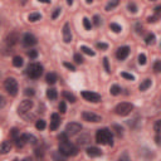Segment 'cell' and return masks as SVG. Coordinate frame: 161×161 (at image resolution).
Segmentation results:
<instances>
[{"mask_svg": "<svg viewBox=\"0 0 161 161\" xmlns=\"http://www.w3.org/2000/svg\"><path fill=\"white\" fill-rule=\"evenodd\" d=\"M96 141L101 145H109L112 146V132L108 129H101L96 133Z\"/></svg>", "mask_w": 161, "mask_h": 161, "instance_id": "1", "label": "cell"}, {"mask_svg": "<svg viewBox=\"0 0 161 161\" xmlns=\"http://www.w3.org/2000/svg\"><path fill=\"white\" fill-rule=\"evenodd\" d=\"M59 152L64 156V157H69V156H76L78 154V150L73 143L68 142V140L62 141L59 143Z\"/></svg>", "mask_w": 161, "mask_h": 161, "instance_id": "2", "label": "cell"}, {"mask_svg": "<svg viewBox=\"0 0 161 161\" xmlns=\"http://www.w3.org/2000/svg\"><path fill=\"white\" fill-rule=\"evenodd\" d=\"M27 73L30 78L37 79V78L40 77L42 73H43V67H42L39 63H32V64H29V67H28Z\"/></svg>", "mask_w": 161, "mask_h": 161, "instance_id": "3", "label": "cell"}, {"mask_svg": "<svg viewBox=\"0 0 161 161\" xmlns=\"http://www.w3.org/2000/svg\"><path fill=\"white\" fill-rule=\"evenodd\" d=\"M132 109H133V106L131 103L122 102V103H118L116 106L115 112H116V115H118V116H127V115H130V113L132 112Z\"/></svg>", "mask_w": 161, "mask_h": 161, "instance_id": "4", "label": "cell"}, {"mask_svg": "<svg viewBox=\"0 0 161 161\" xmlns=\"http://www.w3.org/2000/svg\"><path fill=\"white\" fill-rule=\"evenodd\" d=\"M4 87L10 96H15L18 93V82L14 78H6L4 82Z\"/></svg>", "mask_w": 161, "mask_h": 161, "instance_id": "5", "label": "cell"}, {"mask_svg": "<svg viewBox=\"0 0 161 161\" xmlns=\"http://www.w3.org/2000/svg\"><path fill=\"white\" fill-rule=\"evenodd\" d=\"M82 97L86 101H88V102H93V103H97L101 101V96L98 95V93L96 92H91V91H82Z\"/></svg>", "mask_w": 161, "mask_h": 161, "instance_id": "6", "label": "cell"}, {"mask_svg": "<svg viewBox=\"0 0 161 161\" xmlns=\"http://www.w3.org/2000/svg\"><path fill=\"white\" fill-rule=\"evenodd\" d=\"M80 130H82V125L78 124V122H69V124L66 126V133L68 135V136L69 135L73 136V135L78 133Z\"/></svg>", "mask_w": 161, "mask_h": 161, "instance_id": "7", "label": "cell"}, {"mask_svg": "<svg viewBox=\"0 0 161 161\" xmlns=\"http://www.w3.org/2000/svg\"><path fill=\"white\" fill-rule=\"evenodd\" d=\"M33 107V102L30 100H24L20 102V105L18 106V113L19 115H25L27 112H29Z\"/></svg>", "mask_w": 161, "mask_h": 161, "instance_id": "8", "label": "cell"}, {"mask_svg": "<svg viewBox=\"0 0 161 161\" xmlns=\"http://www.w3.org/2000/svg\"><path fill=\"white\" fill-rule=\"evenodd\" d=\"M82 117H83V120L84 121H87V122H93V124H97V122H101L102 121V117L98 116V115H96V113H93V112H83L82 113Z\"/></svg>", "mask_w": 161, "mask_h": 161, "instance_id": "9", "label": "cell"}, {"mask_svg": "<svg viewBox=\"0 0 161 161\" xmlns=\"http://www.w3.org/2000/svg\"><path fill=\"white\" fill-rule=\"evenodd\" d=\"M63 40L67 44L72 42V32H71V27L68 23H66L64 27H63Z\"/></svg>", "mask_w": 161, "mask_h": 161, "instance_id": "10", "label": "cell"}, {"mask_svg": "<svg viewBox=\"0 0 161 161\" xmlns=\"http://www.w3.org/2000/svg\"><path fill=\"white\" fill-rule=\"evenodd\" d=\"M23 43L25 47H33L37 44V38L33 34H30V33H27L23 38Z\"/></svg>", "mask_w": 161, "mask_h": 161, "instance_id": "11", "label": "cell"}, {"mask_svg": "<svg viewBox=\"0 0 161 161\" xmlns=\"http://www.w3.org/2000/svg\"><path fill=\"white\" fill-rule=\"evenodd\" d=\"M129 54H130V48H129L127 45H125V47H121V48L117 49L116 56H117V58L120 59V61H124V59L127 58V56H129Z\"/></svg>", "mask_w": 161, "mask_h": 161, "instance_id": "12", "label": "cell"}, {"mask_svg": "<svg viewBox=\"0 0 161 161\" xmlns=\"http://www.w3.org/2000/svg\"><path fill=\"white\" fill-rule=\"evenodd\" d=\"M59 125H61V118H59V116L57 115V113H53L52 115V121H50V126H49V129L50 131H56Z\"/></svg>", "mask_w": 161, "mask_h": 161, "instance_id": "13", "label": "cell"}, {"mask_svg": "<svg viewBox=\"0 0 161 161\" xmlns=\"http://www.w3.org/2000/svg\"><path fill=\"white\" fill-rule=\"evenodd\" d=\"M18 40H19V35L16 34L15 32L10 33V34L8 35V38H6V43L9 44V45H14V44H16V43H18Z\"/></svg>", "mask_w": 161, "mask_h": 161, "instance_id": "14", "label": "cell"}, {"mask_svg": "<svg viewBox=\"0 0 161 161\" xmlns=\"http://www.w3.org/2000/svg\"><path fill=\"white\" fill-rule=\"evenodd\" d=\"M10 150H11V143L9 141H4V142L0 143V154L1 155L8 154Z\"/></svg>", "mask_w": 161, "mask_h": 161, "instance_id": "15", "label": "cell"}, {"mask_svg": "<svg viewBox=\"0 0 161 161\" xmlns=\"http://www.w3.org/2000/svg\"><path fill=\"white\" fill-rule=\"evenodd\" d=\"M87 155L90 157H98V156L102 155V152L97 147H90V149H87Z\"/></svg>", "mask_w": 161, "mask_h": 161, "instance_id": "16", "label": "cell"}, {"mask_svg": "<svg viewBox=\"0 0 161 161\" xmlns=\"http://www.w3.org/2000/svg\"><path fill=\"white\" fill-rule=\"evenodd\" d=\"M22 136H23V138L25 140V142H27V143H30V145H35V143H37V138L33 136V135L24 133V135H22Z\"/></svg>", "mask_w": 161, "mask_h": 161, "instance_id": "17", "label": "cell"}, {"mask_svg": "<svg viewBox=\"0 0 161 161\" xmlns=\"http://www.w3.org/2000/svg\"><path fill=\"white\" fill-rule=\"evenodd\" d=\"M57 96H58V93L54 88H48V90H47V97H48L49 100H57Z\"/></svg>", "mask_w": 161, "mask_h": 161, "instance_id": "18", "label": "cell"}, {"mask_svg": "<svg viewBox=\"0 0 161 161\" xmlns=\"http://www.w3.org/2000/svg\"><path fill=\"white\" fill-rule=\"evenodd\" d=\"M45 80H47V83H49V84H54L57 82V74L56 73H48L45 77Z\"/></svg>", "mask_w": 161, "mask_h": 161, "instance_id": "19", "label": "cell"}, {"mask_svg": "<svg viewBox=\"0 0 161 161\" xmlns=\"http://www.w3.org/2000/svg\"><path fill=\"white\" fill-rule=\"evenodd\" d=\"M120 4V0H111L107 5H106V11H109V10H112V9H115V8Z\"/></svg>", "mask_w": 161, "mask_h": 161, "instance_id": "20", "label": "cell"}, {"mask_svg": "<svg viewBox=\"0 0 161 161\" xmlns=\"http://www.w3.org/2000/svg\"><path fill=\"white\" fill-rule=\"evenodd\" d=\"M23 58L22 57H19V56H16V57H14L13 58V66L14 67H18V68H20V67L23 66Z\"/></svg>", "mask_w": 161, "mask_h": 161, "instance_id": "21", "label": "cell"}, {"mask_svg": "<svg viewBox=\"0 0 161 161\" xmlns=\"http://www.w3.org/2000/svg\"><path fill=\"white\" fill-rule=\"evenodd\" d=\"M150 86H151V79L147 78V79L143 80V82H142L141 84H140V87H138V88H140V91H146Z\"/></svg>", "mask_w": 161, "mask_h": 161, "instance_id": "22", "label": "cell"}, {"mask_svg": "<svg viewBox=\"0 0 161 161\" xmlns=\"http://www.w3.org/2000/svg\"><path fill=\"white\" fill-rule=\"evenodd\" d=\"M63 97L67 100V101H69L71 103H74L76 102V97H74V95H72V93H69V92H63Z\"/></svg>", "mask_w": 161, "mask_h": 161, "instance_id": "23", "label": "cell"}, {"mask_svg": "<svg viewBox=\"0 0 161 161\" xmlns=\"http://www.w3.org/2000/svg\"><path fill=\"white\" fill-rule=\"evenodd\" d=\"M155 40H156V37H155V34H152V33H150V34L146 37V39H145V42H146L147 45L155 44Z\"/></svg>", "mask_w": 161, "mask_h": 161, "instance_id": "24", "label": "cell"}, {"mask_svg": "<svg viewBox=\"0 0 161 161\" xmlns=\"http://www.w3.org/2000/svg\"><path fill=\"white\" fill-rule=\"evenodd\" d=\"M109 92H111L112 96H117L121 93V87L117 86V84H113V86L111 87V90H109Z\"/></svg>", "mask_w": 161, "mask_h": 161, "instance_id": "25", "label": "cell"}, {"mask_svg": "<svg viewBox=\"0 0 161 161\" xmlns=\"http://www.w3.org/2000/svg\"><path fill=\"white\" fill-rule=\"evenodd\" d=\"M80 50H82L83 53H86L87 56H91V57H93V56H95V54H96V53L93 52V50H92L91 48H88L87 45H82V47H80Z\"/></svg>", "mask_w": 161, "mask_h": 161, "instance_id": "26", "label": "cell"}, {"mask_svg": "<svg viewBox=\"0 0 161 161\" xmlns=\"http://www.w3.org/2000/svg\"><path fill=\"white\" fill-rule=\"evenodd\" d=\"M14 140H15V145H16V147H18V149H19V147H23L25 143H27V142H25V140L23 138V136H18V137L14 138Z\"/></svg>", "mask_w": 161, "mask_h": 161, "instance_id": "27", "label": "cell"}, {"mask_svg": "<svg viewBox=\"0 0 161 161\" xmlns=\"http://www.w3.org/2000/svg\"><path fill=\"white\" fill-rule=\"evenodd\" d=\"M40 18H42V15L39 13H32V14H29V16H28L29 22H37V20H39Z\"/></svg>", "mask_w": 161, "mask_h": 161, "instance_id": "28", "label": "cell"}, {"mask_svg": "<svg viewBox=\"0 0 161 161\" xmlns=\"http://www.w3.org/2000/svg\"><path fill=\"white\" fill-rule=\"evenodd\" d=\"M109 28H111V30H113L115 33H120L122 30V28H121V25H118L116 23H111L109 24Z\"/></svg>", "mask_w": 161, "mask_h": 161, "instance_id": "29", "label": "cell"}, {"mask_svg": "<svg viewBox=\"0 0 161 161\" xmlns=\"http://www.w3.org/2000/svg\"><path fill=\"white\" fill-rule=\"evenodd\" d=\"M83 27H84L86 30H91L92 24H91V20L88 19V18H83Z\"/></svg>", "mask_w": 161, "mask_h": 161, "instance_id": "30", "label": "cell"}, {"mask_svg": "<svg viewBox=\"0 0 161 161\" xmlns=\"http://www.w3.org/2000/svg\"><path fill=\"white\" fill-rule=\"evenodd\" d=\"M35 127H37V130H44L45 129V121L44 120H38L37 121V124H35Z\"/></svg>", "mask_w": 161, "mask_h": 161, "instance_id": "31", "label": "cell"}, {"mask_svg": "<svg viewBox=\"0 0 161 161\" xmlns=\"http://www.w3.org/2000/svg\"><path fill=\"white\" fill-rule=\"evenodd\" d=\"M103 67H105V71L106 73H111V68H109V63H108V58H103Z\"/></svg>", "mask_w": 161, "mask_h": 161, "instance_id": "32", "label": "cell"}, {"mask_svg": "<svg viewBox=\"0 0 161 161\" xmlns=\"http://www.w3.org/2000/svg\"><path fill=\"white\" fill-rule=\"evenodd\" d=\"M121 77L129 79V80H135V76L131 74V73H127V72H122V73H121Z\"/></svg>", "mask_w": 161, "mask_h": 161, "instance_id": "33", "label": "cell"}, {"mask_svg": "<svg viewBox=\"0 0 161 161\" xmlns=\"http://www.w3.org/2000/svg\"><path fill=\"white\" fill-rule=\"evenodd\" d=\"M93 24H95L96 27H100V25L102 24V19H101L100 15H95V16H93Z\"/></svg>", "mask_w": 161, "mask_h": 161, "instance_id": "34", "label": "cell"}, {"mask_svg": "<svg viewBox=\"0 0 161 161\" xmlns=\"http://www.w3.org/2000/svg\"><path fill=\"white\" fill-rule=\"evenodd\" d=\"M138 64H141V66H143V64H146V56L143 53H141L138 56Z\"/></svg>", "mask_w": 161, "mask_h": 161, "instance_id": "35", "label": "cell"}, {"mask_svg": "<svg viewBox=\"0 0 161 161\" xmlns=\"http://www.w3.org/2000/svg\"><path fill=\"white\" fill-rule=\"evenodd\" d=\"M74 61H76L77 64H82V63H83V57L77 53V54H74Z\"/></svg>", "mask_w": 161, "mask_h": 161, "instance_id": "36", "label": "cell"}, {"mask_svg": "<svg viewBox=\"0 0 161 161\" xmlns=\"http://www.w3.org/2000/svg\"><path fill=\"white\" fill-rule=\"evenodd\" d=\"M127 8H129V10H130L131 13H132V14H135V13H136V11H137V6H136V5H135V4H133V3H130V4H129V5H127Z\"/></svg>", "mask_w": 161, "mask_h": 161, "instance_id": "37", "label": "cell"}, {"mask_svg": "<svg viewBox=\"0 0 161 161\" xmlns=\"http://www.w3.org/2000/svg\"><path fill=\"white\" fill-rule=\"evenodd\" d=\"M113 130H116V133H117L120 137L122 136V133H124V132H122V131H124V130H122V127L118 126V125H113Z\"/></svg>", "mask_w": 161, "mask_h": 161, "instance_id": "38", "label": "cell"}, {"mask_svg": "<svg viewBox=\"0 0 161 161\" xmlns=\"http://www.w3.org/2000/svg\"><path fill=\"white\" fill-rule=\"evenodd\" d=\"M154 69H155L156 73H159V72L161 71V62H160V61H156V62H155V64H154Z\"/></svg>", "mask_w": 161, "mask_h": 161, "instance_id": "39", "label": "cell"}, {"mask_svg": "<svg viewBox=\"0 0 161 161\" xmlns=\"http://www.w3.org/2000/svg\"><path fill=\"white\" fill-rule=\"evenodd\" d=\"M61 10H62L61 8H57V9L54 10V13L52 14V19H57L58 16H59V14H61Z\"/></svg>", "mask_w": 161, "mask_h": 161, "instance_id": "40", "label": "cell"}, {"mask_svg": "<svg viewBox=\"0 0 161 161\" xmlns=\"http://www.w3.org/2000/svg\"><path fill=\"white\" fill-rule=\"evenodd\" d=\"M28 56H29V58H33V59H34V58L38 57V52H37V50H29V52H28Z\"/></svg>", "mask_w": 161, "mask_h": 161, "instance_id": "41", "label": "cell"}, {"mask_svg": "<svg viewBox=\"0 0 161 161\" xmlns=\"http://www.w3.org/2000/svg\"><path fill=\"white\" fill-rule=\"evenodd\" d=\"M59 111H61V113H66L67 107H66V103H64V102H61V103H59Z\"/></svg>", "mask_w": 161, "mask_h": 161, "instance_id": "42", "label": "cell"}, {"mask_svg": "<svg viewBox=\"0 0 161 161\" xmlns=\"http://www.w3.org/2000/svg\"><path fill=\"white\" fill-rule=\"evenodd\" d=\"M10 136H11L13 138H16V137H18V136H19L18 130H16V129H13V130L10 131Z\"/></svg>", "mask_w": 161, "mask_h": 161, "instance_id": "43", "label": "cell"}, {"mask_svg": "<svg viewBox=\"0 0 161 161\" xmlns=\"http://www.w3.org/2000/svg\"><path fill=\"white\" fill-rule=\"evenodd\" d=\"M87 140H90V137H88V136H84V137H82V138H78V143H80V145H84V143H87L88 141H87Z\"/></svg>", "mask_w": 161, "mask_h": 161, "instance_id": "44", "label": "cell"}, {"mask_svg": "<svg viewBox=\"0 0 161 161\" xmlns=\"http://www.w3.org/2000/svg\"><path fill=\"white\" fill-rule=\"evenodd\" d=\"M97 48L98 49H103V50H106L108 48V44H106V43H97Z\"/></svg>", "mask_w": 161, "mask_h": 161, "instance_id": "45", "label": "cell"}, {"mask_svg": "<svg viewBox=\"0 0 161 161\" xmlns=\"http://www.w3.org/2000/svg\"><path fill=\"white\" fill-rule=\"evenodd\" d=\"M160 126H161V121L160 120H157V121H156L155 122V131H156V133H159L160 132Z\"/></svg>", "mask_w": 161, "mask_h": 161, "instance_id": "46", "label": "cell"}, {"mask_svg": "<svg viewBox=\"0 0 161 161\" xmlns=\"http://www.w3.org/2000/svg\"><path fill=\"white\" fill-rule=\"evenodd\" d=\"M64 67H67L69 71H72V72H74L76 71V68H74V66L73 64H71V63H68V62H64Z\"/></svg>", "mask_w": 161, "mask_h": 161, "instance_id": "47", "label": "cell"}, {"mask_svg": "<svg viewBox=\"0 0 161 161\" xmlns=\"http://www.w3.org/2000/svg\"><path fill=\"white\" fill-rule=\"evenodd\" d=\"M157 19H159V15H156V16H150V18L147 19V22H149V23H156V22H157Z\"/></svg>", "mask_w": 161, "mask_h": 161, "instance_id": "48", "label": "cell"}, {"mask_svg": "<svg viewBox=\"0 0 161 161\" xmlns=\"http://www.w3.org/2000/svg\"><path fill=\"white\" fill-rule=\"evenodd\" d=\"M25 95H27V96H33V95H34V90H33V88H27V90H25Z\"/></svg>", "mask_w": 161, "mask_h": 161, "instance_id": "49", "label": "cell"}, {"mask_svg": "<svg viewBox=\"0 0 161 161\" xmlns=\"http://www.w3.org/2000/svg\"><path fill=\"white\" fill-rule=\"evenodd\" d=\"M5 98H4V97L3 96H0V108H3L4 107V106H5Z\"/></svg>", "mask_w": 161, "mask_h": 161, "instance_id": "50", "label": "cell"}, {"mask_svg": "<svg viewBox=\"0 0 161 161\" xmlns=\"http://www.w3.org/2000/svg\"><path fill=\"white\" fill-rule=\"evenodd\" d=\"M35 154H37L38 157H39V156H43V152H42V150H35Z\"/></svg>", "mask_w": 161, "mask_h": 161, "instance_id": "51", "label": "cell"}, {"mask_svg": "<svg viewBox=\"0 0 161 161\" xmlns=\"http://www.w3.org/2000/svg\"><path fill=\"white\" fill-rule=\"evenodd\" d=\"M39 3H44V4H49L50 3V0H38Z\"/></svg>", "mask_w": 161, "mask_h": 161, "instance_id": "52", "label": "cell"}, {"mask_svg": "<svg viewBox=\"0 0 161 161\" xmlns=\"http://www.w3.org/2000/svg\"><path fill=\"white\" fill-rule=\"evenodd\" d=\"M160 10H161V6H156V9H155V13L159 15V13H160Z\"/></svg>", "mask_w": 161, "mask_h": 161, "instance_id": "53", "label": "cell"}, {"mask_svg": "<svg viewBox=\"0 0 161 161\" xmlns=\"http://www.w3.org/2000/svg\"><path fill=\"white\" fill-rule=\"evenodd\" d=\"M156 143H157V145H160V136H159V133H157V136H156Z\"/></svg>", "mask_w": 161, "mask_h": 161, "instance_id": "54", "label": "cell"}, {"mask_svg": "<svg viewBox=\"0 0 161 161\" xmlns=\"http://www.w3.org/2000/svg\"><path fill=\"white\" fill-rule=\"evenodd\" d=\"M67 4H68V5H72V4H73V0H67Z\"/></svg>", "mask_w": 161, "mask_h": 161, "instance_id": "55", "label": "cell"}, {"mask_svg": "<svg viewBox=\"0 0 161 161\" xmlns=\"http://www.w3.org/2000/svg\"><path fill=\"white\" fill-rule=\"evenodd\" d=\"M92 1H93V0H86V3H87V4H92Z\"/></svg>", "mask_w": 161, "mask_h": 161, "instance_id": "56", "label": "cell"}, {"mask_svg": "<svg viewBox=\"0 0 161 161\" xmlns=\"http://www.w3.org/2000/svg\"><path fill=\"white\" fill-rule=\"evenodd\" d=\"M20 1H22V4H25L27 3V0H20Z\"/></svg>", "mask_w": 161, "mask_h": 161, "instance_id": "57", "label": "cell"}, {"mask_svg": "<svg viewBox=\"0 0 161 161\" xmlns=\"http://www.w3.org/2000/svg\"><path fill=\"white\" fill-rule=\"evenodd\" d=\"M151 1H156V0H151Z\"/></svg>", "mask_w": 161, "mask_h": 161, "instance_id": "58", "label": "cell"}]
</instances>
